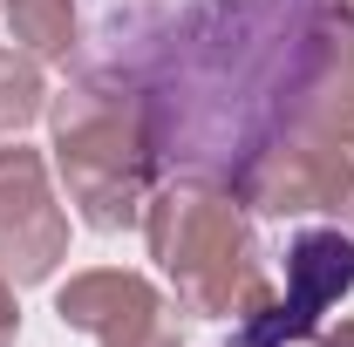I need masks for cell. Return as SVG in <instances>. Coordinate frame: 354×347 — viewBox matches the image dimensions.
<instances>
[{
  "mask_svg": "<svg viewBox=\"0 0 354 347\" xmlns=\"http://www.w3.org/2000/svg\"><path fill=\"white\" fill-rule=\"evenodd\" d=\"M48 130H55V177L88 232L143 225L150 177H157V130L136 88L82 75L48 102Z\"/></svg>",
  "mask_w": 354,
  "mask_h": 347,
  "instance_id": "6da1fadb",
  "label": "cell"
},
{
  "mask_svg": "<svg viewBox=\"0 0 354 347\" xmlns=\"http://www.w3.org/2000/svg\"><path fill=\"white\" fill-rule=\"evenodd\" d=\"M143 238H150V259L171 279L177 313L232 320L245 306V293L259 286L252 212H245L239 191H225L212 177H171L164 191H150Z\"/></svg>",
  "mask_w": 354,
  "mask_h": 347,
  "instance_id": "7a4b0ae2",
  "label": "cell"
},
{
  "mask_svg": "<svg viewBox=\"0 0 354 347\" xmlns=\"http://www.w3.org/2000/svg\"><path fill=\"white\" fill-rule=\"evenodd\" d=\"M68 259V212L55 205L48 157L28 143H0V279L41 286Z\"/></svg>",
  "mask_w": 354,
  "mask_h": 347,
  "instance_id": "3957f363",
  "label": "cell"
},
{
  "mask_svg": "<svg viewBox=\"0 0 354 347\" xmlns=\"http://www.w3.org/2000/svg\"><path fill=\"white\" fill-rule=\"evenodd\" d=\"M55 313H62V327L88 334L95 347H184L177 306L143 272H123V265L68 272V286L55 293Z\"/></svg>",
  "mask_w": 354,
  "mask_h": 347,
  "instance_id": "277c9868",
  "label": "cell"
},
{
  "mask_svg": "<svg viewBox=\"0 0 354 347\" xmlns=\"http://www.w3.org/2000/svg\"><path fill=\"white\" fill-rule=\"evenodd\" d=\"M348 171H354V164L341 157V150H327L320 136L293 130L286 143H266V150L245 157V171H239V198H245V212H266V218L334 212Z\"/></svg>",
  "mask_w": 354,
  "mask_h": 347,
  "instance_id": "5b68a950",
  "label": "cell"
},
{
  "mask_svg": "<svg viewBox=\"0 0 354 347\" xmlns=\"http://www.w3.org/2000/svg\"><path fill=\"white\" fill-rule=\"evenodd\" d=\"M0 14H7L14 48L35 55V62H68V55L82 48V14H75V0H7Z\"/></svg>",
  "mask_w": 354,
  "mask_h": 347,
  "instance_id": "8992f818",
  "label": "cell"
},
{
  "mask_svg": "<svg viewBox=\"0 0 354 347\" xmlns=\"http://www.w3.org/2000/svg\"><path fill=\"white\" fill-rule=\"evenodd\" d=\"M41 109H48L41 62L21 55V48H0V136H21Z\"/></svg>",
  "mask_w": 354,
  "mask_h": 347,
  "instance_id": "52a82bcc",
  "label": "cell"
},
{
  "mask_svg": "<svg viewBox=\"0 0 354 347\" xmlns=\"http://www.w3.org/2000/svg\"><path fill=\"white\" fill-rule=\"evenodd\" d=\"M21 341V300H14V279H0V347Z\"/></svg>",
  "mask_w": 354,
  "mask_h": 347,
  "instance_id": "ba28073f",
  "label": "cell"
},
{
  "mask_svg": "<svg viewBox=\"0 0 354 347\" xmlns=\"http://www.w3.org/2000/svg\"><path fill=\"white\" fill-rule=\"evenodd\" d=\"M334 218H341V232H354V171L341 184V198H334Z\"/></svg>",
  "mask_w": 354,
  "mask_h": 347,
  "instance_id": "9c48e42d",
  "label": "cell"
},
{
  "mask_svg": "<svg viewBox=\"0 0 354 347\" xmlns=\"http://www.w3.org/2000/svg\"><path fill=\"white\" fill-rule=\"evenodd\" d=\"M0 7H7V0H0Z\"/></svg>",
  "mask_w": 354,
  "mask_h": 347,
  "instance_id": "30bf717a",
  "label": "cell"
}]
</instances>
